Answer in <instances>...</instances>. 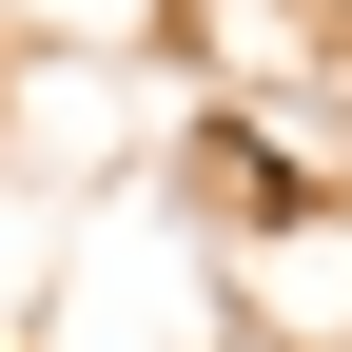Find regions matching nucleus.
<instances>
[{"label":"nucleus","mask_w":352,"mask_h":352,"mask_svg":"<svg viewBox=\"0 0 352 352\" xmlns=\"http://www.w3.org/2000/svg\"><path fill=\"white\" fill-rule=\"evenodd\" d=\"M196 176H215V196H235V215H254V196H294V176H274V138H254V118H215V138H196Z\"/></svg>","instance_id":"nucleus-1"}]
</instances>
